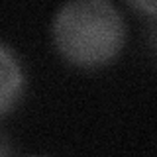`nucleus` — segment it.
Instances as JSON below:
<instances>
[{
    "label": "nucleus",
    "mask_w": 157,
    "mask_h": 157,
    "mask_svg": "<svg viewBox=\"0 0 157 157\" xmlns=\"http://www.w3.org/2000/svg\"><path fill=\"white\" fill-rule=\"evenodd\" d=\"M57 53L81 69H98L122 53L128 26L112 0H67L51 24Z\"/></svg>",
    "instance_id": "f257e3e1"
},
{
    "label": "nucleus",
    "mask_w": 157,
    "mask_h": 157,
    "mask_svg": "<svg viewBox=\"0 0 157 157\" xmlns=\"http://www.w3.org/2000/svg\"><path fill=\"white\" fill-rule=\"evenodd\" d=\"M14 145H12V140L8 137V134L4 130H0V155H12L14 153Z\"/></svg>",
    "instance_id": "20e7f679"
},
{
    "label": "nucleus",
    "mask_w": 157,
    "mask_h": 157,
    "mask_svg": "<svg viewBox=\"0 0 157 157\" xmlns=\"http://www.w3.org/2000/svg\"><path fill=\"white\" fill-rule=\"evenodd\" d=\"M134 10L141 14H147L149 18H155V12H157V0H126Z\"/></svg>",
    "instance_id": "7ed1b4c3"
},
{
    "label": "nucleus",
    "mask_w": 157,
    "mask_h": 157,
    "mask_svg": "<svg viewBox=\"0 0 157 157\" xmlns=\"http://www.w3.org/2000/svg\"><path fill=\"white\" fill-rule=\"evenodd\" d=\"M26 88V75L18 55L0 41V118L12 112Z\"/></svg>",
    "instance_id": "f03ea898"
}]
</instances>
